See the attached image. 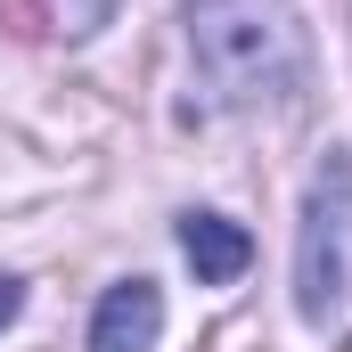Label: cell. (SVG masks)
I'll list each match as a JSON object with an SVG mask.
<instances>
[{"label":"cell","instance_id":"obj_5","mask_svg":"<svg viewBox=\"0 0 352 352\" xmlns=\"http://www.w3.org/2000/svg\"><path fill=\"white\" fill-rule=\"evenodd\" d=\"M50 8H58V33H66V41H90L98 25H115L123 0H50Z\"/></svg>","mask_w":352,"mask_h":352},{"label":"cell","instance_id":"obj_1","mask_svg":"<svg viewBox=\"0 0 352 352\" xmlns=\"http://www.w3.org/2000/svg\"><path fill=\"white\" fill-rule=\"evenodd\" d=\"M188 58L213 107H270L303 82L295 0H188Z\"/></svg>","mask_w":352,"mask_h":352},{"label":"cell","instance_id":"obj_6","mask_svg":"<svg viewBox=\"0 0 352 352\" xmlns=\"http://www.w3.org/2000/svg\"><path fill=\"white\" fill-rule=\"evenodd\" d=\"M16 311H25V287H16V278H0V328H8Z\"/></svg>","mask_w":352,"mask_h":352},{"label":"cell","instance_id":"obj_2","mask_svg":"<svg viewBox=\"0 0 352 352\" xmlns=\"http://www.w3.org/2000/svg\"><path fill=\"white\" fill-rule=\"evenodd\" d=\"M352 295V156L328 148L303 188V221H295V311L311 328H328Z\"/></svg>","mask_w":352,"mask_h":352},{"label":"cell","instance_id":"obj_3","mask_svg":"<svg viewBox=\"0 0 352 352\" xmlns=\"http://www.w3.org/2000/svg\"><path fill=\"white\" fill-rule=\"evenodd\" d=\"M164 336V287L156 278H123L98 295L90 311V352H156Z\"/></svg>","mask_w":352,"mask_h":352},{"label":"cell","instance_id":"obj_4","mask_svg":"<svg viewBox=\"0 0 352 352\" xmlns=\"http://www.w3.org/2000/svg\"><path fill=\"white\" fill-rule=\"evenodd\" d=\"M180 254H188V270L205 287H230V278H246V263H254V238L230 213H188L180 221Z\"/></svg>","mask_w":352,"mask_h":352}]
</instances>
